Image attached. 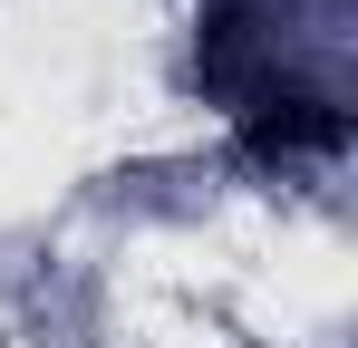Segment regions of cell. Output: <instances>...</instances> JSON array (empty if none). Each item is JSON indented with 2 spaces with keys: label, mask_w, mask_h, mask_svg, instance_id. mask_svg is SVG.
<instances>
[{
  "label": "cell",
  "mask_w": 358,
  "mask_h": 348,
  "mask_svg": "<svg viewBox=\"0 0 358 348\" xmlns=\"http://www.w3.org/2000/svg\"><path fill=\"white\" fill-rule=\"evenodd\" d=\"M242 145L262 155V165H281V155H339L349 145V107H329V97H252L242 107Z\"/></svg>",
  "instance_id": "obj_1"
}]
</instances>
